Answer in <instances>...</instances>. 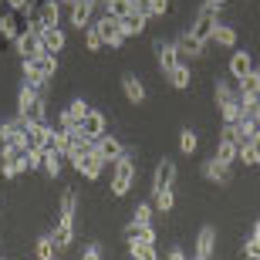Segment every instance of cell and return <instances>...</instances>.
I'll use <instances>...</instances> for the list:
<instances>
[{
    "label": "cell",
    "mask_w": 260,
    "mask_h": 260,
    "mask_svg": "<svg viewBox=\"0 0 260 260\" xmlns=\"http://www.w3.org/2000/svg\"><path fill=\"white\" fill-rule=\"evenodd\" d=\"M58 71V54H38V58H24V85L44 88Z\"/></svg>",
    "instance_id": "obj_1"
},
{
    "label": "cell",
    "mask_w": 260,
    "mask_h": 260,
    "mask_svg": "<svg viewBox=\"0 0 260 260\" xmlns=\"http://www.w3.org/2000/svg\"><path fill=\"white\" fill-rule=\"evenodd\" d=\"M17 115L27 122H44V88L24 85L17 95Z\"/></svg>",
    "instance_id": "obj_2"
},
{
    "label": "cell",
    "mask_w": 260,
    "mask_h": 260,
    "mask_svg": "<svg viewBox=\"0 0 260 260\" xmlns=\"http://www.w3.org/2000/svg\"><path fill=\"white\" fill-rule=\"evenodd\" d=\"M135 183V159L132 155H122V159H115V173H112V196H125L128 189H132Z\"/></svg>",
    "instance_id": "obj_3"
},
{
    "label": "cell",
    "mask_w": 260,
    "mask_h": 260,
    "mask_svg": "<svg viewBox=\"0 0 260 260\" xmlns=\"http://www.w3.org/2000/svg\"><path fill=\"white\" fill-rule=\"evenodd\" d=\"M27 118H10V122H0V149H20L24 145V132H27Z\"/></svg>",
    "instance_id": "obj_4"
},
{
    "label": "cell",
    "mask_w": 260,
    "mask_h": 260,
    "mask_svg": "<svg viewBox=\"0 0 260 260\" xmlns=\"http://www.w3.org/2000/svg\"><path fill=\"white\" fill-rule=\"evenodd\" d=\"M91 149H95L98 155H102V162H115V159H122V155H125V145L118 142L115 135H102V139H95V142H91Z\"/></svg>",
    "instance_id": "obj_5"
},
{
    "label": "cell",
    "mask_w": 260,
    "mask_h": 260,
    "mask_svg": "<svg viewBox=\"0 0 260 260\" xmlns=\"http://www.w3.org/2000/svg\"><path fill=\"white\" fill-rule=\"evenodd\" d=\"M58 17H61V0H44V7L38 10V17L30 20V30L58 27Z\"/></svg>",
    "instance_id": "obj_6"
},
{
    "label": "cell",
    "mask_w": 260,
    "mask_h": 260,
    "mask_svg": "<svg viewBox=\"0 0 260 260\" xmlns=\"http://www.w3.org/2000/svg\"><path fill=\"white\" fill-rule=\"evenodd\" d=\"M78 132L85 135V139H91V142H95V139H102V135L108 132V122H105V115H102V112H95V108H88V115L81 118V125H78Z\"/></svg>",
    "instance_id": "obj_7"
},
{
    "label": "cell",
    "mask_w": 260,
    "mask_h": 260,
    "mask_svg": "<svg viewBox=\"0 0 260 260\" xmlns=\"http://www.w3.org/2000/svg\"><path fill=\"white\" fill-rule=\"evenodd\" d=\"M14 44H17L20 58H38V54H44V48H41V34H38V30H30V27L20 30Z\"/></svg>",
    "instance_id": "obj_8"
},
{
    "label": "cell",
    "mask_w": 260,
    "mask_h": 260,
    "mask_svg": "<svg viewBox=\"0 0 260 260\" xmlns=\"http://www.w3.org/2000/svg\"><path fill=\"white\" fill-rule=\"evenodd\" d=\"M173 183H176V162H173V159H159V166H155V176H152V193L173 189Z\"/></svg>",
    "instance_id": "obj_9"
},
{
    "label": "cell",
    "mask_w": 260,
    "mask_h": 260,
    "mask_svg": "<svg viewBox=\"0 0 260 260\" xmlns=\"http://www.w3.org/2000/svg\"><path fill=\"white\" fill-rule=\"evenodd\" d=\"M71 166H75V169L85 176V179H91V183H95L98 176H102V169H105V162H102V155H98L95 149H91V152H85L81 159H75Z\"/></svg>",
    "instance_id": "obj_10"
},
{
    "label": "cell",
    "mask_w": 260,
    "mask_h": 260,
    "mask_svg": "<svg viewBox=\"0 0 260 260\" xmlns=\"http://www.w3.org/2000/svg\"><path fill=\"white\" fill-rule=\"evenodd\" d=\"M213 27H216V14H213V10H203V7H200V14H196V20H193V27H189V34H193V38H200L203 44H210Z\"/></svg>",
    "instance_id": "obj_11"
},
{
    "label": "cell",
    "mask_w": 260,
    "mask_h": 260,
    "mask_svg": "<svg viewBox=\"0 0 260 260\" xmlns=\"http://www.w3.org/2000/svg\"><path fill=\"white\" fill-rule=\"evenodd\" d=\"M95 24H98V30H102V41H105L108 48H122V44H125V34H122V27H118L115 17H98Z\"/></svg>",
    "instance_id": "obj_12"
},
{
    "label": "cell",
    "mask_w": 260,
    "mask_h": 260,
    "mask_svg": "<svg viewBox=\"0 0 260 260\" xmlns=\"http://www.w3.org/2000/svg\"><path fill=\"white\" fill-rule=\"evenodd\" d=\"M237 95L240 102H260V68H253L247 78L237 81Z\"/></svg>",
    "instance_id": "obj_13"
},
{
    "label": "cell",
    "mask_w": 260,
    "mask_h": 260,
    "mask_svg": "<svg viewBox=\"0 0 260 260\" xmlns=\"http://www.w3.org/2000/svg\"><path fill=\"white\" fill-rule=\"evenodd\" d=\"M173 44H176V51H179V58H203V51H206V44H203L200 38H193L189 30H183Z\"/></svg>",
    "instance_id": "obj_14"
},
{
    "label": "cell",
    "mask_w": 260,
    "mask_h": 260,
    "mask_svg": "<svg viewBox=\"0 0 260 260\" xmlns=\"http://www.w3.org/2000/svg\"><path fill=\"white\" fill-rule=\"evenodd\" d=\"M155 58H159V68H162V75H169V71L179 64V51H176L173 41H155Z\"/></svg>",
    "instance_id": "obj_15"
},
{
    "label": "cell",
    "mask_w": 260,
    "mask_h": 260,
    "mask_svg": "<svg viewBox=\"0 0 260 260\" xmlns=\"http://www.w3.org/2000/svg\"><path fill=\"white\" fill-rule=\"evenodd\" d=\"M85 115H88V102H81V98H78V102H71V105H68L64 112H61V128H64V132L78 128Z\"/></svg>",
    "instance_id": "obj_16"
},
{
    "label": "cell",
    "mask_w": 260,
    "mask_h": 260,
    "mask_svg": "<svg viewBox=\"0 0 260 260\" xmlns=\"http://www.w3.org/2000/svg\"><path fill=\"white\" fill-rule=\"evenodd\" d=\"M226 71H230L233 81H240V78H247L253 71V58L247 54V51H233L230 54V64H226Z\"/></svg>",
    "instance_id": "obj_17"
},
{
    "label": "cell",
    "mask_w": 260,
    "mask_h": 260,
    "mask_svg": "<svg viewBox=\"0 0 260 260\" xmlns=\"http://www.w3.org/2000/svg\"><path fill=\"white\" fill-rule=\"evenodd\" d=\"M48 135H51V125H48V122H30L27 132H24V145H27V149H41V152H44Z\"/></svg>",
    "instance_id": "obj_18"
},
{
    "label": "cell",
    "mask_w": 260,
    "mask_h": 260,
    "mask_svg": "<svg viewBox=\"0 0 260 260\" xmlns=\"http://www.w3.org/2000/svg\"><path fill=\"white\" fill-rule=\"evenodd\" d=\"M203 176H206L210 183H216V186H226V183H230V166L220 162V159L213 155V159H206V162H203Z\"/></svg>",
    "instance_id": "obj_19"
},
{
    "label": "cell",
    "mask_w": 260,
    "mask_h": 260,
    "mask_svg": "<svg viewBox=\"0 0 260 260\" xmlns=\"http://www.w3.org/2000/svg\"><path fill=\"white\" fill-rule=\"evenodd\" d=\"M24 173V166H20V149H0V176H7V179H14V176Z\"/></svg>",
    "instance_id": "obj_20"
},
{
    "label": "cell",
    "mask_w": 260,
    "mask_h": 260,
    "mask_svg": "<svg viewBox=\"0 0 260 260\" xmlns=\"http://www.w3.org/2000/svg\"><path fill=\"white\" fill-rule=\"evenodd\" d=\"M237 162H243V166H260V132L250 135L247 142H240V155H237Z\"/></svg>",
    "instance_id": "obj_21"
},
{
    "label": "cell",
    "mask_w": 260,
    "mask_h": 260,
    "mask_svg": "<svg viewBox=\"0 0 260 260\" xmlns=\"http://www.w3.org/2000/svg\"><path fill=\"white\" fill-rule=\"evenodd\" d=\"M41 34V48H44V54H58L61 48H64V30L61 27H48V30H38Z\"/></svg>",
    "instance_id": "obj_22"
},
{
    "label": "cell",
    "mask_w": 260,
    "mask_h": 260,
    "mask_svg": "<svg viewBox=\"0 0 260 260\" xmlns=\"http://www.w3.org/2000/svg\"><path fill=\"white\" fill-rule=\"evenodd\" d=\"M145 24H149V17H142V14H125V17H118V27H122V34H125V38H139V34H142L145 30Z\"/></svg>",
    "instance_id": "obj_23"
},
{
    "label": "cell",
    "mask_w": 260,
    "mask_h": 260,
    "mask_svg": "<svg viewBox=\"0 0 260 260\" xmlns=\"http://www.w3.org/2000/svg\"><path fill=\"white\" fill-rule=\"evenodd\" d=\"M213 250H216V230H213V226H203L200 237H196V257L213 260Z\"/></svg>",
    "instance_id": "obj_24"
},
{
    "label": "cell",
    "mask_w": 260,
    "mask_h": 260,
    "mask_svg": "<svg viewBox=\"0 0 260 260\" xmlns=\"http://www.w3.org/2000/svg\"><path fill=\"white\" fill-rule=\"evenodd\" d=\"M91 14H95V4H85V0H81V4H71V14H68V17H71V27H88V24H91Z\"/></svg>",
    "instance_id": "obj_25"
},
{
    "label": "cell",
    "mask_w": 260,
    "mask_h": 260,
    "mask_svg": "<svg viewBox=\"0 0 260 260\" xmlns=\"http://www.w3.org/2000/svg\"><path fill=\"white\" fill-rule=\"evenodd\" d=\"M122 91H125V98L132 102V105H142V102H145V85L135 75H125V78H122Z\"/></svg>",
    "instance_id": "obj_26"
},
{
    "label": "cell",
    "mask_w": 260,
    "mask_h": 260,
    "mask_svg": "<svg viewBox=\"0 0 260 260\" xmlns=\"http://www.w3.org/2000/svg\"><path fill=\"white\" fill-rule=\"evenodd\" d=\"M51 240H54V247L58 250H68L71 247V240H75V223H54V230H51Z\"/></svg>",
    "instance_id": "obj_27"
},
{
    "label": "cell",
    "mask_w": 260,
    "mask_h": 260,
    "mask_svg": "<svg viewBox=\"0 0 260 260\" xmlns=\"http://www.w3.org/2000/svg\"><path fill=\"white\" fill-rule=\"evenodd\" d=\"M75 206H78V196H75V189H71V186H68L64 193H61L58 220H61V223H75Z\"/></svg>",
    "instance_id": "obj_28"
},
{
    "label": "cell",
    "mask_w": 260,
    "mask_h": 260,
    "mask_svg": "<svg viewBox=\"0 0 260 260\" xmlns=\"http://www.w3.org/2000/svg\"><path fill=\"white\" fill-rule=\"evenodd\" d=\"M166 78H169V85H173L176 91H186V88H189V81H193V71H189V64H183V61H179V64H176Z\"/></svg>",
    "instance_id": "obj_29"
},
{
    "label": "cell",
    "mask_w": 260,
    "mask_h": 260,
    "mask_svg": "<svg viewBox=\"0 0 260 260\" xmlns=\"http://www.w3.org/2000/svg\"><path fill=\"white\" fill-rule=\"evenodd\" d=\"M125 237H128V240H142V243H155V230H152V223H132V220H128Z\"/></svg>",
    "instance_id": "obj_30"
},
{
    "label": "cell",
    "mask_w": 260,
    "mask_h": 260,
    "mask_svg": "<svg viewBox=\"0 0 260 260\" xmlns=\"http://www.w3.org/2000/svg\"><path fill=\"white\" fill-rule=\"evenodd\" d=\"M210 41H213V44H220V48H237V30L226 27V24H216Z\"/></svg>",
    "instance_id": "obj_31"
},
{
    "label": "cell",
    "mask_w": 260,
    "mask_h": 260,
    "mask_svg": "<svg viewBox=\"0 0 260 260\" xmlns=\"http://www.w3.org/2000/svg\"><path fill=\"white\" fill-rule=\"evenodd\" d=\"M237 155H240V145H237V142H230V139H220V142H216V159H220V162L233 166V162H237Z\"/></svg>",
    "instance_id": "obj_32"
},
{
    "label": "cell",
    "mask_w": 260,
    "mask_h": 260,
    "mask_svg": "<svg viewBox=\"0 0 260 260\" xmlns=\"http://www.w3.org/2000/svg\"><path fill=\"white\" fill-rule=\"evenodd\" d=\"M61 159H64L61 152H54V149H44V152H41V169H44L48 176H61Z\"/></svg>",
    "instance_id": "obj_33"
},
{
    "label": "cell",
    "mask_w": 260,
    "mask_h": 260,
    "mask_svg": "<svg viewBox=\"0 0 260 260\" xmlns=\"http://www.w3.org/2000/svg\"><path fill=\"white\" fill-rule=\"evenodd\" d=\"M102 7H105V17H125V14H132V0H102Z\"/></svg>",
    "instance_id": "obj_34"
},
{
    "label": "cell",
    "mask_w": 260,
    "mask_h": 260,
    "mask_svg": "<svg viewBox=\"0 0 260 260\" xmlns=\"http://www.w3.org/2000/svg\"><path fill=\"white\" fill-rule=\"evenodd\" d=\"M128 253L135 260H159L155 257V243H142V240H128Z\"/></svg>",
    "instance_id": "obj_35"
},
{
    "label": "cell",
    "mask_w": 260,
    "mask_h": 260,
    "mask_svg": "<svg viewBox=\"0 0 260 260\" xmlns=\"http://www.w3.org/2000/svg\"><path fill=\"white\" fill-rule=\"evenodd\" d=\"M20 166H24V173L41 169V149H27V145H20Z\"/></svg>",
    "instance_id": "obj_36"
},
{
    "label": "cell",
    "mask_w": 260,
    "mask_h": 260,
    "mask_svg": "<svg viewBox=\"0 0 260 260\" xmlns=\"http://www.w3.org/2000/svg\"><path fill=\"white\" fill-rule=\"evenodd\" d=\"M213 98H216V108H220V105H226V102H233V98H240V95H237V88H230L226 81H216V85H213Z\"/></svg>",
    "instance_id": "obj_37"
},
{
    "label": "cell",
    "mask_w": 260,
    "mask_h": 260,
    "mask_svg": "<svg viewBox=\"0 0 260 260\" xmlns=\"http://www.w3.org/2000/svg\"><path fill=\"white\" fill-rule=\"evenodd\" d=\"M54 257H58V247L51 240V233L38 237V260H54Z\"/></svg>",
    "instance_id": "obj_38"
},
{
    "label": "cell",
    "mask_w": 260,
    "mask_h": 260,
    "mask_svg": "<svg viewBox=\"0 0 260 260\" xmlns=\"http://www.w3.org/2000/svg\"><path fill=\"white\" fill-rule=\"evenodd\" d=\"M240 112H243V102H240V98H233V102L220 105V115H223V122H226V125H233V122L240 118Z\"/></svg>",
    "instance_id": "obj_39"
},
{
    "label": "cell",
    "mask_w": 260,
    "mask_h": 260,
    "mask_svg": "<svg viewBox=\"0 0 260 260\" xmlns=\"http://www.w3.org/2000/svg\"><path fill=\"white\" fill-rule=\"evenodd\" d=\"M85 44H88V51L105 48V41H102V30H98V24H88V27H85Z\"/></svg>",
    "instance_id": "obj_40"
},
{
    "label": "cell",
    "mask_w": 260,
    "mask_h": 260,
    "mask_svg": "<svg viewBox=\"0 0 260 260\" xmlns=\"http://www.w3.org/2000/svg\"><path fill=\"white\" fill-rule=\"evenodd\" d=\"M179 152H183V155L196 152V132H193V128H183V132H179Z\"/></svg>",
    "instance_id": "obj_41"
},
{
    "label": "cell",
    "mask_w": 260,
    "mask_h": 260,
    "mask_svg": "<svg viewBox=\"0 0 260 260\" xmlns=\"http://www.w3.org/2000/svg\"><path fill=\"white\" fill-rule=\"evenodd\" d=\"M155 196V210H162V213H169L176 206V196H173V189H162V193H152Z\"/></svg>",
    "instance_id": "obj_42"
},
{
    "label": "cell",
    "mask_w": 260,
    "mask_h": 260,
    "mask_svg": "<svg viewBox=\"0 0 260 260\" xmlns=\"http://www.w3.org/2000/svg\"><path fill=\"white\" fill-rule=\"evenodd\" d=\"M14 14H20V17H30V10H34V0H4Z\"/></svg>",
    "instance_id": "obj_43"
},
{
    "label": "cell",
    "mask_w": 260,
    "mask_h": 260,
    "mask_svg": "<svg viewBox=\"0 0 260 260\" xmlns=\"http://www.w3.org/2000/svg\"><path fill=\"white\" fill-rule=\"evenodd\" d=\"M132 223H152V203H139L132 213Z\"/></svg>",
    "instance_id": "obj_44"
},
{
    "label": "cell",
    "mask_w": 260,
    "mask_h": 260,
    "mask_svg": "<svg viewBox=\"0 0 260 260\" xmlns=\"http://www.w3.org/2000/svg\"><path fill=\"white\" fill-rule=\"evenodd\" d=\"M243 253H247L250 260H260V240H257V237H250V240L243 243Z\"/></svg>",
    "instance_id": "obj_45"
},
{
    "label": "cell",
    "mask_w": 260,
    "mask_h": 260,
    "mask_svg": "<svg viewBox=\"0 0 260 260\" xmlns=\"http://www.w3.org/2000/svg\"><path fill=\"white\" fill-rule=\"evenodd\" d=\"M220 139H230V142H237V145H240V132H237V125H226V122H223Z\"/></svg>",
    "instance_id": "obj_46"
},
{
    "label": "cell",
    "mask_w": 260,
    "mask_h": 260,
    "mask_svg": "<svg viewBox=\"0 0 260 260\" xmlns=\"http://www.w3.org/2000/svg\"><path fill=\"white\" fill-rule=\"evenodd\" d=\"M169 260H186V253L179 250V247H173V250H169Z\"/></svg>",
    "instance_id": "obj_47"
},
{
    "label": "cell",
    "mask_w": 260,
    "mask_h": 260,
    "mask_svg": "<svg viewBox=\"0 0 260 260\" xmlns=\"http://www.w3.org/2000/svg\"><path fill=\"white\" fill-rule=\"evenodd\" d=\"M253 237H257V240H260V220L253 223Z\"/></svg>",
    "instance_id": "obj_48"
},
{
    "label": "cell",
    "mask_w": 260,
    "mask_h": 260,
    "mask_svg": "<svg viewBox=\"0 0 260 260\" xmlns=\"http://www.w3.org/2000/svg\"><path fill=\"white\" fill-rule=\"evenodd\" d=\"M193 260H210V257H193Z\"/></svg>",
    "instance_id": "obj_49"
},
{
    "label": "cell",
    "mask_w": 260,
    "mask_h": 260,
    "mask_svg": "<svg viewBox=\"0 0 260 260\" xmlns=\"http://www.w3.org/2000/svg\"><path fill=\"white\" fill-rule=\"evenodd\" d=\"M257 125H260V122H257Z\"/></svg>",
    "instance_id": "obj_50"
}]
</instances>
